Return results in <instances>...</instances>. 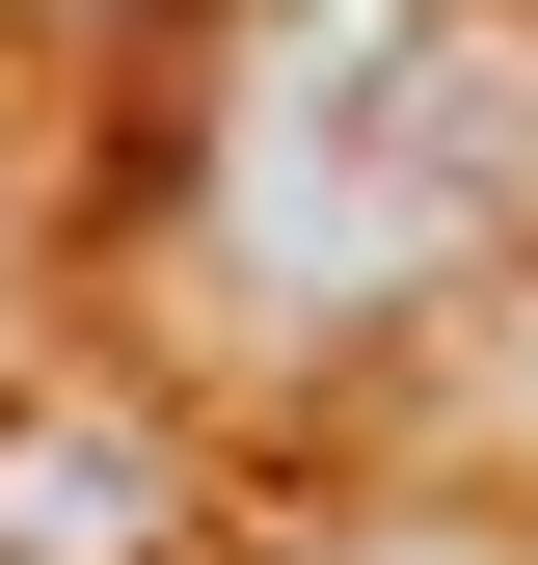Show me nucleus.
I'll return each instance as SVG.
<instances>
[{
  "label": "nucleus",
  "mask_w": 538,
  "mask_h": 565,
  "mask_svg": "<svg viewBox=\"0 0 538 565\" xmlns=\"http://www.w3.org/2000/svg\"><path fill=\"white\" fill-rule=\"evenodd\" d=\"M243 269L269 297H431L458 243L538 216V54L485 0H269L243 28Z\"/></svg>",
  "instance_id": "1"
},
{
  "label": "nucleus",
  "mask_w": 538,
  "mask_h": 565,
  "mask_svg": "<svg viewBox=\"0 0 538 565\" xmlns=\"http://www.w3.org/2000/svg\"><path fill=\"white\" fill-rule=\"evenodd\" d=\"M0 565H162V458L134 431H0Z\"/></svg>",
  "instance_id": "2"
}]
</instances>
